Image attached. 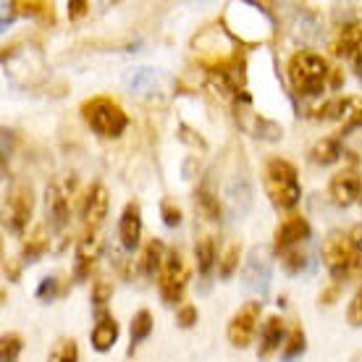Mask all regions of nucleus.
<instances>
[{
	"label": "nucleus",
	"instance_id": "1",
	"mask_svg": "<svg viewBox=\"0 0 362 362\" xmlns=\"http://www.w3.org/2000/svg\"><path fill=\"white\" fill-rule=\"evenodd\" d=\"M286 76H289L291 92L297 98H317L328 87L331 66L323 55L313 53V50H297V53H291L289 64H286Z\"/></svg>",
	"mask_w": 362,
	"mask_h": 362
},
{
	"label": "nucleus",
	"instance_id": "2",
	"mask_svg": "<svg viewBox=\"0 0 362 362\" xmlns=\"http://www.w3.org/2000/svg\"><path fill=\"white\" fill-rule=\"evenodd\" d=\"M263 184L265 194L279 210H294L299 197H302V187H299L297 165L286 160V158H271L263 168Z\"/></svg>",
	"mask_w": 362,
	"mask_h": 362
},
{
	"label": "nucleus",
	"instance_id": "3",
	"mask_svg": "<svg viewBox=\"0 0 362 362\" xmlns=\"http://www.w3.org/2000/svg\"><path fill=\"white\" fill-rule=\"evenodd\" d=\"M79 110H82L84 124H87L95 134L105 136V139H118L129 127L127 110L121 108L113 98H105V95L87 98Z\"/></svg>",
	"mask_w": 362,
	"mask_h": 362
},
{
	"label": "nucleus",
	"instance_id": "4",
	"mask_svg": "<svg viewBox=\"0 0 362 362\" xmlns=\"http://www.w3.org/2000/svg\"><path fill=\"white\" fill-rule=\"evenodd\" d=\"M323 265H326V271L331 273V279L334 284H341L346 281L349 276L354 273L357 268V252L352 250V242H349V234H341V231H334V234H328V239L323 242Z\"/></svg>",
	"mask_w": 362,
	"mask_h": 362
},
{
	"label": "nucleus",
	"instance_id": "5",
	"mask_svg": "<svg viewBox=\"0 0 362 362\" xmlns=\"http://www.w3.org/2000/svg\"><path fill=\"white\" fill-rule=\"evenodd\" d=\"M187 281H189V268L184 263L179 250H171L165 255V263L158 273V289H160V297L168 305H176L184 297V289H187Z\"/></svg>",
	"mask_w": 362,
	"mask_h": 362
},
{
	"label": "nucleus",
	"instance_id": "6",
	"mask_svg": "<svg viewBox=\"0 0 362 362\" xmlns=\"http://www.w3.org/2000/svg\"><path fill=\"white\" fill-rule=\"evenodd\" d=\"M260 315H263V302H257V299H252V302H247V305H242V308L236 310L226 328V336H228V341H231V346L247 349V346L252 344L257 323H260Z\"/></svg>",
	"mask_w": 362,
	"mask_h": 362
},
{
	"label": "nucleus",
	"instance_id": "7",
	"mask_svg": "<svg viewBox=\"0 0 362 362\" xmlns=\"http://www.w3.org/2000/svg\"><path fill=\"white\" fill-rule=\"evenodd\" d=\"M328 197L339 208H349L362 199V173L357 168V158L352 165H344L341 171H336L328 181Z\"/></svg>",
	"mask_w": 362,
	"mask_h": 362
},
{
	"label": "nucleus",
	"instance_id": "8",
	"mask_svg": "<svg viewBox=\"0 0 362 362\" xmlns=\"http://www.w3.org/2000/svg\"><path fill=\"white\" fill-rule=\"evenodd\" d=\"M32 208H35V192L29 184H16L6 194V228L11 234H21L29 226Z\"/></svg>",
	"mask_w": 362,
	"mask_h": 362
},
{
	"label": "nucleus",
	"instance_id": "9",
	"mask_svg": "<svg viewBox=\"0 0 362 362\" xmlns=\"http://www.w3.org/2000/svg\"><path fill=\"white\" fill-rule=\"evenodd\" d=\"M313 228H310V221L302 213H286L281 218V223L273 231V247L276 252H289L294 247H299L302 242H308Z\"/></svg>",
	"mask_w": 362,
	"mask_h": 362
},
{
	"label": "nucleus",
	"instance_id": "10",
	"mask_svg": "<svg viewBox=\"0 0 362 362\" xmlns=\"http://www.w3.org/2000/svg\"><path fill=\"white\" fill-rule=\"evenodd\" d=\"M118 239H121V247L127 252H136L139 245H142V208H139L136 199L127 202L124 210H121V218H118Z\"/></svg>",
	"mask_w": 362,
	"mask_h": 362
},
{
	"label": "nucleus",
	"instance_id": "11",
	"mask_svg": "<svg viewBox=\"0 0 362 362\" xmlns=\"http://www.w3.org/2000/svg\"><path fill=\"white\" fill-rule=\"evenodd\" d=\"M108 208H110L108 189H105L100 181H95L82 197V218H84V223H87V228H95V231H98V226L105 221V216H108Z\"/></svg>",
	"mask_w": 362,
	"mask_h": 362
},
{
	"label": "nucleus",
	"instance_id": "12",
	"mask_svg": "<svg viewBox=\"0 0 362 362\" xmlns=\"http://www.w3.org/2000/svg\"><path fill=\"white\" fill-rule=\"evenodd\" d=\"M103 252V239L95 228H87L82 239H76V279H87L92 268L98 265V257Z\"/></svg>",
	"mask_w": 362,
	"mask_h": 362
},
{
	"label": "nucleus",
	"instance_id": "13",
	"mask_svg": "<svg viewBox=\"0 0 362 362\" xmlns=\"http://www.w3.org/2000/svg\"><path fill=\"white\" fill-rule=\"evenodd\" d=\"M90 341L95 352H110V349H113V344L118 341V323H116V317H113V313L98 310L95 326H92V331H90Z\"/></svg>",
	"mask_w": 362,
	"mask_h": 362
},
{
	"label": "nucleus",
	"instance_id": "14",
	"mask_svg": "<svg viewBox=\"0 0 362 362\" xmlns=\"http://www.w3.org/2000/svg\"><path fill=\"white\" fill-rule=\"evenodd\" d=\"M284 341H286L284 317L281 315L265 317L263 328H260V346H257V357H260V360H271L279 349H284Z\"/></svg>",
	"mask_w": 362,
	"mask_h": 362
},
{
	"label": "nucleus",
	"instance_id": "15",
	"mask_svg": "<svg viewBox=\"0 0 362 362\" xmlns=\"http://www.w3.org/2000/svg\"><path fill=\"white\" fill-rule=\"evenodd\" d=\"M47 218L55 228H64L71 218V199H69V189L61 181H53L47 187Z\"/></svg>",
	"mask_w": 362,
	"mask_h": 362
},
{
	"label": "nucleus",
	"instance_id": "16",
	"mask_svg": "<svg viewBox=\"0 0 362 362\" xmlns=\"http://www.w3.org/2000/svg\"><path fill=\"white\" fill-rule=\"evenodd\" d=\"M362 50V24H344L339 29L336 40L331 42V53L336 58H354Z\"/></svg>",
	"mask_w": 362,
	"mask_h": 362
},
{
	"label": "nucleus",
	"instance_id": "17",
	"mask_svg": "<svg viewBox=\"0 0 362 362\" xmlns=\"http://www.w3.org/2000/svg\"><path fill=\"white\" fill-rule=\"evenodd\" d=\"M341 155H344L341 136H323L310 147V160L315 165H334Z\"/></svg>",
	"mask_w": 362,
	"mask_h": 362
},
{
	"label": "nucleus",
	"instance_id": "18",
	"mask_svg": "<svg viewBox=\"0 0 362 362\" xmlns=\"http://www.w3.org/2000/svg\"><path fill=\"white\" fill-rule=\"evenodd\" d=\"M165 247L160 239H150L145 247H142V255H139V273L142 276H158L160 273V268H163L165 263Z\"/></svg>",
	"mask_w": 362,
	"mask_h": 362
},
{
	"label": "nucleus",
	"instance_id": "19",
	"mask_svg": "<svg viewBox=\"0 0 362 362\" xmlns=\"http://www.w3.org/2000/svg\"><path fill=\"white\" fill-rule=\"evenodd\" d=\"M194 260H197V271L199 276H210V271L216 268V263L221 260L216 250V239L210 234L199 236L197 245H194Z\"/></svg>",
	"mask_w": 362,
	"mask_h": 362
},
{
	"label": "nucleus",
	"instance_id": "20",
	"mask_svg": "<svg viewBox=\"0 0 362 362\" xmlns=\"http://www.w3.org/2000/svg\"><path fill=\"white\" fill-rule=\"evenodd\" d=\"M194 205H197L199 216L205 218V221H221V202H218L216 192L210 189L208 184H202V187H197V192H194Z\"/></svg>",
	"mask_w": 362,
	"mask_h": 362
},
{
	"label": "nucleus",
	"instance_id": "21",
	"mask_svg": "<svg viewBox=\"0 0 362 362\" xmlns=\"http://www.w3.org/2000/svg\"><path fill=\"white\" fill-rule=\"evenodd\" d=\"M47 250H50V236H47L45 226L40 223V226L32 228V234L27 236V242H24V250H21V252H24V257L32 263V260H37V257H42Z\"/></svg>",
	"mask_w": 362,
	"mask_h": 362
},
{
	"label": "nucleus",
	"instance_id": "22",
	"mask_svg": "<svg viewBox=\"0 0 362 362\" xmlns=\"http://www.w3.org/2000/svg\"><path fill=\"white\" fill-rule=\"evenodd\" d=\"M305 346H308L305 328H302V323H294V326L289 328V334H286V341H284V349H281V360L284 362L297 360L299 354L305 352Z\"/></svg>",
	"mask_w": 362,
	"mask_h": 362
},
{
	"label": "nucleus",
	"instance_id": "23",
	"mask_svg": "<svg viewBox=\"0 0 362 362\" xmlns=\"http://www.w3.org/2000/svg\"><path fill=\"white\" fill-rule=\"evenodd\" d=\"M150 334H153V313L150 310H139L132 317V328H129V336H132V349H129V354L134 352V346L139 341H145Z\"/></svg>",
	"mask_w": 362,
	"mask_h": 362
},
{
	"label": "nucleus",
	"instance_id": "24",
	"mask_svg": "<svg viewBox=\"0 0 362 362\" xmlns=\"http://www.w3.org/2000/svg\"><path fill=\"white\" fill-rule=\"evenodd\" d=\"M349 103H352V98H331V100H326L323 105H317V108L313 110V116L320 118V121H336V118H344L346 110H349Z\"/></svg>",
	"mask_w": 362,
	"mask_h": 362
},
{
	"label": "nucleus",
	"instance_id": "25",
	"mask_svg": "<svg viewBox=\"0 0 362 362\" xmlns=\"http://www.w3.org/2000/svg\"><path fill=\"white\" fill-rule=\"evenodd\" d=\"M47 362H79V344L74 339H58L47 354Z\"/></svg>",
	"mask_w": 362,
	"mask_h": 362
},
{
	"label": "nucleus",
	"instance_id": "26",
	"mask_svg": "<svg viewBox=\"0 0 362 362\" xmlns=\"http://www.w3.org/2000/svg\"><path fill=\"white\" fill-rule=\"evenodd\" d=\"M239 257H242V245L239 242H231L226 247V252L221 255V260H218V276L221 279H231L234 271L239 268Z\"/></svg>",
	"mask_w": 362,
	"mask_h": 362
},
{
	"label": "nucleus",
	"instance_id": "27",
	"mask_svg": "<svg viewBox=\"0 0 362 362\" xmlns=\"http://www.w3.org/2000/svg\"><path fill=\"white\" fill-rule=\"evenodd\" d=\"M21 349H24V339H21V334L11 331V334L3 336V344H0V360L3 362H18Z\"/></svg>",
	"mask_w": 362,
	"mask_h": 362
},
{
	"label": "nucleus",
	"instance_id": "28",
	"mask_svg": "<svg viewBox=\"0 0 362 362\" xmlns=\"http://www.w3.org/2000/svg\"><path fill=\"white\" fill-rule=\"evenodd\" d=\"M354 129H362V98H352L349 110H346L344 116V127H341L339 134H349Z\"/></svg>",
	"mask_w": 362,
	"mask_h": 362
},
{
	"label": "nucleus",
	"instance_id": "29",
	"mask_svg": "<svg viewBox=\"0 0 362 362\" xmlns=\"http://www.w3.org/2000/svg\"><path fill=\"white\" fill-rule=\"evenodd\" d=\"M110 297H113V284H110V281H105V279L92 281V302H95L100 310H105Z\"/></svg>",
	"mask_w": 362,
	"mask_h": 362
},
{
	"label": "nucleus",
	"instance_id": "30",
	"mask_svg": "<svg viewBox=\"0 0 362 362\" xmlns=\"http://www.w3.org/2000/svg\"><path fill=\"white\" fill-rule=\"evenodd\" d=\"M305 263H308V255L302 252V250H297V247L281 255V265H284V271L286 273H299L302 268H305Z\"/></svg>",
	"mask_w": 362,
	"mask_h": 362
},
{
	"label": "nucleus",
	"instance_id": "31",
	"mask_svg": "<svg viewBox=\"0 0 362 362\" xmlns=\"http://www.w3.org/2000/svg\"><path fill=\"white\" fill-rule=\"evenodd\" d=\"M160 218H163V223L168 228H176L181 226V208L171 199H163V205H160Z\"/></svg>",
	"mask_w": 362,
	"mask_h": 362
},
{
	"label": "nucleus",
	"instance_id": "32",
	"mask_svg": "<svg viewBox=\"0 0 362 362\" xmlns=\"http://www.w3.org/2000/svg\"><path fill=\"white\" fill-rule=\"evenodd\" d=\"M58 294H64V286H61V279L58 276H50V279H42V284L37 286V297L40 299H53Z\"/></svg>",
	"mask_w": 362,
	"mask_h": 362
},
{
	"label": "nucleus",
	"instance_id": "33",
	"mask_svg": "<svg viewBox=\"0 0 362 362\" xmlns=\"http://www.w3.org/2000/svg\"><path fill=\"white\" fill-rule=\"evenodd\" d=\"M346 320H349L352 326H362V286L354 291L352 302H349V308H346Z\"/></svg>",
	"mask_w": 362,
	"mask_h": 362
},
{
	"label": "nucleus",
	"instance_id": "34",
	"mask_svg": "<svg viewBox=\"0 0 362 362\" xmlns=\"http://www.w3.org/2000/svg\"><path fill=\"white\" fill-rule=\"evenodd\" d=\"M197 308L194 305H181L179 313H176V323H179L181 328H192L194 323H197Z\"/></svg>",
	"mask_w": 362,
	"mask_h": 362
},
{
	"label": "nucleus",
	"instance_id": "35",
	"mask_svg": "<svg viewBox=\"0 0 362 362\" xmlns=\"http://www.w3.org/2000/svg\"><path fill=\"white\" fill-rule=\"evenodd\" d=\"M87 13H90V3H87V0H71V3H69V18H71V21L87 16Z\"/></svg>",
	"mask_w": 362,
	"mask_h": 362
},
{
	"label": "nucleus",
	"instance_id": "36",
	"mask_svg": "<svg viewBox=\"0 0 362 362\" xmlns=\"http://www.w3.org/2000/svg\"><path fill=\"white\" fill-rule=\"evenodd\" d=\"M339 291H341V284H331L326 289L320 291V305H334L339 299Z\"/></svg>",
	"mask_w": 362,
	"mask_h": 362
},
{
	"label": "nucleus",
	"instance_id": "37",
	"mask_svg": "<svg viewBox=\"0 0 362 362\" xmlns=\"http://www.w3.org/2000/svg\"><path fill=\"white\" fill-rule=\"evenodd\" d=\"M344 84V71L341 69H331V76H328V87L331 90H339Z\"/></svg>",
	"mask_w": 362,
	"mask_h": 362
},
{
	"label": "nucleus",
	"instance_id": "38",
	"mask_svg": "<svg viewBox=\"0 0 362 362\" xmlns=\"http://www.w3.org/2000/svg\"><path fill=\"white\" fill-rule=\"evenodd\" d=\"M6 276H8V281H18V276H21V268H18V263L8 260V263H6Z\"/></svg>",
	"mask_w": 362,
	"mask_h": 362
},
{
	"label": "nucleus",
	"instance_id": "39",
	"mask_svg": "<svg viewBox=\"0 0 362 362\" xmlns=\"http://www.w3.org/2000/svg\"><path fill=\"white\" fill-rule=\"evenodd\" d=\"M352 64H354V71H357L362 76V50L352 58Z\"/></svg>",
	"mask_w": 362,
	"mask_h": 362
},
{
	"label": "nucleus",
	"instance_id": "40",
	"mask_svg": "<svg viewBox=\"0 0 362 362\" xmlns=\"http://www.w3.org/2000/svg\"><path fill=\"white\" fill-rule=\"evenodd\" d=\"M360 202H362V199H360Z\"/></svg>",
	"mask_w": 362,
	"mask_h": 362
},
{
	"label": "nucleus",
	"instance_id": "41",
	"mask_svg": "<svg viewBox=\"0 0 362 362\" xmlns=\"http://www.w3.org/2000/svg\"><path fill=\"white\" fill-rule=\"evenodd\" d=\"M360 263H362V260H360Z\"/></svg>",
	"mask_w": 362,
	"mask_h": 362
}]
</instances>
